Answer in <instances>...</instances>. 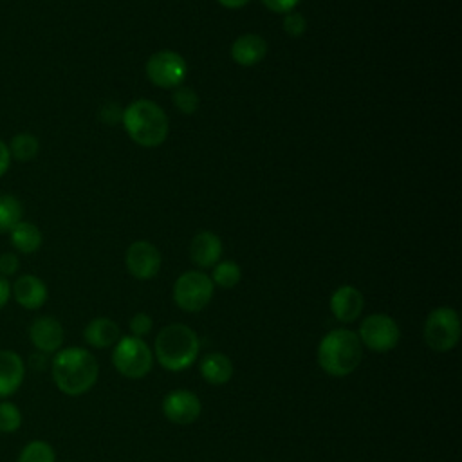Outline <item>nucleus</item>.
I'll return each mask as SVG.
<instances>
[{
  "instance_id": "1",
  "label": "nucleus",
  "mask_w": 462,
  "mask_h": 462,
  "mask_svg": "<svg viewBox=\"0 0 462 462\" xmlns=\"http://www.w3.org/2000/svg\"><path fill=\"white\" fill-rule=\"evenodd\" d=\"M52 381L65 395L78 397L92 390L97 383L99 365L92 352L79 346H69L56 352L51 363Z\"/></svg>"
},
{
  "instance_id": "2",
  "label": "nucleus",
  "mask_w": 462,
  "mask_h": 462,
  "mask_svg": "<svg viewBox=\"0 0 462 462\" xmlns=\"http://www.w3.org/2000/svg\"><path fill=\"white\" fill-rule=\"evenodd\" d=\"M200 352L197 332L184 323L166 325L155 337L153 357L164 370L180 372L191 366Z\"/></svg>"
},
{
  "instance_id": "3",
  "label": "nucleus",
  "mask_w": 462,
  "mask_h": 462,
  "mask_svg": "<svg viewBox=\"0 0 462 462\" xmlns=\"http://www.w3.org/2000/svg\"><path fill=\"white\" fill-rule=\"evenodd\" d=\"M363 359V345L356 332L334 328L318 345V365L332 377L350 375Z\"/></svg>"
},
{
  "instance_id": "4",
  "label": "nucleus",
  "mask_w": 462,
  "mask_h": 462,
  "mask_svg": "<svg viewBox=\"0 0 462 462\" xmlns=\"http://www.w3.org/2000/svg\"><path fill=\"white\" fill-rule=\"evenodd\" d=\"M121 123L130 139L144 148L162 144L170 130L166 112L152 99L132 101L123 110Z\"/></svg>"
},
{
  "instance_id": "5",
  "label": "nucleus",
  "mask_w": 462,
  "mask_h": 462,
  "mask_svg": "<svg viewBox=\"0 0 462 462\" xmlns=\"http://www.w3.org/2000/svg\"><path fill=\"white\" fill-rule=\"evenodd\" d=\"M114 368L126 379H143L153 366V354L143 337H119L112 350Z\"/></svg>"
},
{
  "instance_id": "6",
  "label": "nucleus",
  "mask_w": 462,
  "mask_h": 462,
  "mask_svg": "<svg viewBox=\"0 0 462 462\" xmlns=\"http://www.w3.org/2000/svg\"><path fill=\"white\" fill-rule=\"evenodd\" d=\"M460 339V318L451 307L433 309L424 321V341L435 352H449Z\"/></svg>"
},
{
  "instance_id": "7",
  "label": "nucleus",
  "mask_w": 462,
  "mask_h": 462,
  "mask_svg": "<svg viewBox=\"0 0 462 462\" xmlns=\"http://www.w3.org/2000/svg\"><path fill=\"white\" fill-rule=\"evenodd\" d=\"M215 285L202 271H186L173 283V301L184 312H200L208 307Z\"/></svg>"
},
{
  "instance_id": "8",
  "label": "nucleus",
  "mask_w": 462,
  "mask_h": 462,
  "mask_svg": "<svg viewBox=\"0 0 462 462\" xmlns=\"http://www.w3.org/2000/svg\"><path fill=\"white\" fill-rule=\"evenodd\" d=\"M356 334L363 346L379 354L393 350L401 339V330L397 321L392 316L383 312L366 316L361 321L359 330Z\"/></svg>"
},
{
  "instance_id": "9",
  "label": "nucleus",
  "mask_w": 462,
  "mask_h": 462,
  "mask_svg": "<svg viewBox=\"0 0 462 462\" xmlns=\"http://www.w3.org/2000/svg\"><path fill=\"white\" fill-rule=\"evenodd\" d=\"M188 74L186 60L170 49L153 52L146 61L148 79L161 88H177Z\"/></svg>"
},
{
  "instance_id": "10",
  "label": "nucleus",
  "mask_w": 462,
  "mask_h": 462,
  "mask_svg": "<svg viewBox=\"0 0 462 462\" xmlns=\"http://www.w3.org/2000/svg\"><path fill=\"white\" fill-rule=\"evenodd\" d=\"M126 271L137 280H150L161 269V253L148 240H135L125 253Z\"/></svg>"
},
{
  "instance_id": "11",
  "label": "nucleus",
  "mask_w": 462,
  "mask_h": 462,
  "mask_svg": "<svg viewBox=\"0 0 462 462\" xmlns=\"http://www.w3.org/2000/svg\"><path fill=\"white\" fill-rule=\"evenodd\" d=\"M162 413L170 422L186 426L200 417L202 402L197 393L179 388L162 399Z\"/></svg>"
},
{
  "instance_id": "12",
  "label": "nucleus",
  "mask_w": 462,
  "mask_h": 462,
  "mask_svg": "<svg viewBox=\"0 0 462 462\" xmlns=\"http://www.w3.org/2000/svg\"><path fill=\"white\" fill-rule=\"evenodd\" d=\"M29 339L38 352L56 354L65 341V330L54 316H40L29 327Z\"/></svg>"
},
{
  "instance_id": "13",
  "label": "nucleus",
  "mask_w": 462,
  "mask_h": 462,
  "mask_svg": "<svg viewBox=\"0 0 462 462\" xmlns=\"http://www.w3.org/2000/svg\"><path fill=\"white\" fill-rule=\"evenodd\" d=\"M11 296L20 307L27 310H36L47 301L49 291L42 278L34 274H22L11 285Z\"/></svg>"
},
{
  "instance_id": "14",
  "label": "nucleus",
  "mask_w": 462,
  "mask_h": 462,
  "mask_svg": "<svg viewBox=\"0 0 462 462\" xmlns=\"http://www.w3.org/2000/svg\"><path fill=\"white\" fill-rule=\"evenodd\" d=\"M365 307V298L354 285H341L330 296V310L341 323L356 321Z\"/></svg>"
},
{
  "instance_id": "15",
  "label": "nucleus",
  "mask_w": 462,
  "mask_h": 462,
  "mask_svg": "<svg viewBox=\"0 0 462 462\" xmlns=\"http://www.w3.org/2000/svg\"><path fill=\"white\" fill-rule=\"evenodd\" d=\"M222 256V242L213 231H199L189 242V258L200 267H213Z\"/></svg>"
},
{
  "instance_id": "16",
  "label": "nucleus",
  "mask_w": 462,
  "mask_h": 462,
  "mask_svg": "<svg viewBox=\"0 0 462 462\" xmlns=\"http://www.w3.org/2000/svg\"><path fill=\"white\" fill-rule=\"evenodd\" d=\"M25 365L13 350H0V399H5L22 386Z\"/></svg>"
},
{
  "instance_id": "17",
  "label": "nucleus",
  "mask_w": 462,
  "mask_h": 462,
  "mask_svg": "<svg viewBox=\"0 0 462 462\" xmlns=\"http://www.w3.org/2000/svg\"><path fill=\"white\" fill-rule=\"evenodd\" d=\"M267 54V42L254 32L236 36L231 43V58L242 67H253L260 63Z\"/></svg>"
},
{
  "instance_id": "18",
  "label": "nucleus",
  "mask_w": 462,
  "mask_h": 462,
  "mask_svg": "<svg viewBox=\"0 0 462 462\" xmlns=\"http://www.w3.org/2000/svg\"><path fill=\"white\" fill-rule=\"evenodd\" d=\"M121 337L119 325L110 318H94L83 330V339L94 348L114 346Z\"/></svg>"
},
{
  "instance_id": "19",
  "label": "nucleus",
  "mask_w": 462,
  "mask_h": 462,
  "mask_svg": "<svg viewBox=\"0 0 462 462\" xmlns=\"http://www.w3.org/2000/svg\"><path fill=\"white\" fill-rule=\"evenodd\" d=\"M200 375L206 383L220 386L231 381L233 377V363L231 359L222 352H209L202 356L199 363Z\"/></svg>"
},
{
  "instance_id": "20",
  "label": "nucleus",
  "mask_w": 462,
  "mask_h": 462,
  "mask_svg": "<svg viewBox=\"0 0 462 462\" xmlns=\"http://www.w3.org/2000/svg\"><path fill=\"white\" fill-rule=\"evenodd\" d=\"M9 242L11 245L22 253V254H32L42 247L43 235L40 227L32 222L20 220L11 231H9Z\"/></svg>"
},
{
  "instance_id": "21",
  "label": "nucleus",
  "mask_w": 462,
  "mask_h": 462,
  "mask_svg": "<svg viewBox=\"0 0 462 462\" xmlns=\"http://www.w3.org/2000/svg\"><path fill=\"white\" fill-rule=\"evenodd\" d=\"M7 148H9L11 159H14L18 162H29L38 155L40 141L31 132H20L11 137Z\"/></svg>"
},
{
  "instance_id": "22",
  "label": "nucleus",
  "mask_w": 462,
  "mask_h": 462,
  "mask_svg": "<svg viewBox=\"0 0 462 462\" xmlns=\"http://www.w3.org/2000/svg\"><path fill=\"white\" fill-rule=\"evenodd\" d=\"M23 215L22 202L9 193H0V233H9Z\"/></svg>"
},
{
  "instance_id": "23",
  "label": "nucleus",
  "mask_w": 462,
  "mask_h": 462,
  "mask_svg": "<svg viewBox=\"0 0 462 462\" xmlns=\"http://www.w3.org/2000/svg\"><path fill=\"white\" fill-rule=\"evenodd\" d=\"M209 278H211L213 285H217L220 289H233L242 278V269L236 262L224 260V262H218L213 265V273Z\"/></svg>"
},
{
  "instance_id": "24",
  "label": "nucleus",
  "mask_w": 462,
  "mask_h": 462,
  "mask_svg": "<svg viewBox=\"0 0 462 462\" xmlns=\"http://www.w3.org/2000/svg\"><path fill=\"white\" fill-rule=\"evenodd\" d=\"M18 462H56V453L49 442L31 440L22 448Z\"/></svg>"
},
{
  "instance_id": "25",
  "label": "nucleus",
  "mask_w": 462,
  "mask_h": 462,
  "mask_svg": "<svg viewBox=\"0 0 462 462\" xmlns=\"http://www.w3.org/2000/svg\"><path fill=\"white\" fill-rule=\"evenodd\" d=\"M171 103L175 105V108L186 116L195 114L199 105H200V97L197 94L195 88L186 87V85H179L173 94H171Z\"/></svg>"
},
{
  "instance_id": "26",
  "label": "nucleus",
  "mask_w": 462,
  "mask_h": 462,
  "mask_svg": "<svg viewBox=\"0 0 462 462\" xmlns=\"http://www.w3.org/2000/svg\"><path fill=\"white\" fill-rule=\"evenodd\" d=\"M22 411L14 402L0 401V433H14L22 426Z\"/></svg>"
},
{
  "instance_id": "27",
  "label": "nucleus",
  "mask_w": 462,
  "mask_h": 462,
  "mask_svg": "<svg viewBox=\"0 0 462 462\" xmlns=\"http://www.w3.org/2000/svg\"><path fill=\"white\" fill-rule=\"evenodd\" d=\"M282 27H283V31H285L287 36H291V38H300V36H303V32L307 31V20H305L303 14L291 11V13H285V18H283V22H282Z\"/></svg>"
},
{
  "instance_id": "28",
  "label": "nucleus",
  "mask_w": 462,
  "mask_h": 462,
  "mask_svg": "<svg viewBox=\"0 0 462 462\" xmlns=\"http://www.w3.org/2000/svg\"><path fill=\"white\" fill-rule=\"evenodd\" d=\"M128 327H130V330H132V336L143 337V336H146V334L153 328V319H152V316L146 314V312H135V314L130 318Z\"/></svg>"
},
{
  "instance_id": "29",
  "label": "nucleus",
  "mask_w": 462,
  "mask_h": 462,
  "mask_svg": "<svg viewBox=\"0 0 462 462\" xmlns=\"http://www.w3.org/2000/svg\"><path fill=\"white\" fill-rule=\"evenodd\" d=\"M18 267H20L18 254H14V253H2L0 254V276L9 278V276L16 274Z\"/></svg>"
},
{
  "instance_id": "30",
  "label": "nucleus",
  "mask_w": 462,
  "mask_h": 462,
  "mask_svg": "<svg viewBox=\"0 0 462 462\" xmlns=\"http://www.w3.org/2000/svg\"><path fill=\"white\" fill-rule=\"evenodd\" d=\"M263 5L269 9V11H274V13H291L298 4L300 0H262Z\"/></svg>"
},
{
  "instance_id": "31",
  "label": "nucleus",
  "mask_w": 462,
  "mask_h": 462,
  "mask_svg": "<svg viewBox=\"0 0 462 462\" xmlns=\"http://www.w3.org/2000/svg\"><path fill=\"white\" fill-rule=\"evenodd\" d=\"M123 112H119V106L116 103H108L101 108V119L106 123V125H114L117 121V117H121Z\"/></svg>"
},
{
  "instance_id": "32",
  "label": "nucleus",
  "mask_w": 462,
  "mask_h": 462,
  "mask_svg": "<svg viewBox=\"0 0 462 462\" xmlns=\"http://www.w3.org/2000/svg\"><path fill=\"white\" fill-rule=\"evenodd\" d=\"M11 166V153L7 148V143L4 139H0V177H4L7 173Z\"/></svg>"
},
{
  "instance_id": "33",
  "label": "nucleus",
  "mask_w": 462,
  "mask_h": 462,
  "mask_svg": "<svg viewBox=\"0 0 462 462\" xmlns=\"http://www.w3.org/2000/svg\"><path fill=\"white\" fill-rule=\"evenodd\" d=\"M11 298V283L7 282V278L0 276V309L9 301Z\"/></svg>"
},
{
  "instance_id": "34",
  "label": "nucleus",
  "mask_w": 462,
  "mask_h": 462,
  "mask_svg": "<svg viewBox=\"0 0 462 462\" xmlns=\"http://www.w3.org/2000/svg\"><path fill=\"white\" fill-rule=\"evenodd\" d=\"M222 7L226 9H242L244 5H247L251 0H217Z\"/></svg>"
}]
</instances>
